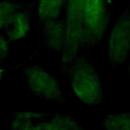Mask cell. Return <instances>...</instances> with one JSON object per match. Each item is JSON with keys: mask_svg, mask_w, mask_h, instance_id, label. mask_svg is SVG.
<instances>
[{"mask_svg": "<svg viewBox=\"0 0 130 130\" xmlns=\"http://www.w3.org/2000/svg\"><path fill=\"white\" fill-rule=\"evenodd\" d=\"M9 41L2 35H1V62H2L9 56Z\"/></svg>", "mask_w": 130, "mask_h": 130, "instance_id": "ba28073f", "label": "cell"}, {"mask_svg": "<svg viewBox=\"0 0 130 130\" xmlns=\"http://www.w3.org/2000/svg\"><path fill=\"white\" fill-rule=\"evenodd\" d=\"M100 125L106 129L130 130V112L108 115L100 120Z\"/></svg>", "mask_w": 130, "mask_h": 130, "instance_id": "52a82bcc", "label": "cell"}, {"mask_svg": "<svg viewBox=\"0 0 130 130\" xmlns=\"http://www.w3.org/2000/svg\"><path fill=\"white\" fill-rule=\"evenodd\" d=\"M107 54L113 67L123 64L130 54V6L117 18L107 39Z\"/></svg>", "mask_w": 130, "mask_h": 130, "instance_id": "3957f363", "label": "cell"}, {"mask_svg": "<svg viewBox=\"0 0 130 130\" xmlns=\"http://www.w3.org/2000/svg\"><path fill=\"white\" fill-rule=\"evenodd\" d=\"M86 24L100 44L108 27L111 14L103 0H86L83 12Z\"/></svg>", "mask_w": 130, "mask_h": 130, "instance_id": "5b68a950", "label": "cell"}, {"mask_svg": "<svg viewBox=\"0 0 130 130\" xmlns=\"http://www.w3.org/2000/svg\"><path fill=\"white\" fill-rule=\"evenodd\" d=\"M1 30L5 33L9 43L27 36L30 26L28 18L23 14H17L1 19Z\"/></svg>", "mask_w": 130, "mask_h": 130, "instance_id": "8992f818", "label": "cell"}, {"mask_svg": "<svg viewBox=\"0 0 130 130\" xmlns=\"http://www.w3.org/2000/svg\"><path fill=\"white\" fill-rule=\"evenodd\" d=\"M126 74V77H127V80L128 82L130 83V59L129 60V63H128V65Z\"/></svg>", "mask_w": 130, "mask_h": 130, "instance_id": "9c48e42d", "label": "cell"}, {"mask_svg": "<svg viewBox=\"0 0 130 130\" xmlns=\"http://www.w3.org/2000/svg\"><path fill=\"white\" fill-rule=\"evenodd\" d=\"M10 129H84L68 114L12 112Z\"/></svg>", "mask_w": 130, "mask_h": 130, "instance_id": "7a4b0ae2", "label": "cell"}, {"mask_svg": "<svg viewBox=\"0 0 130 130\" xmlns=\"http://www.w3.org/2000/svg\"><path fill=\"white\" fill-rule=\"evenodd\" d=\"M21 72L32 94L60 104L66 103L58 81L45 69L33 64L24 67Z\"/></svg>", "mask_w": 130, "mask_h": 130, "instance_id": "277c9868", "label": "cell"}, {"mask_svg": "<svg viewBox=\"0 0 130 130\" xmlns=\"http://www.w3.org/2000/svg\"><path fill=\"white\" fill-rule=\"evenodd\" d=\"M59 73L68 79L74 93L83 103L97 106L101 103L103 91L101 80L88 56L77 57Z\"/></svg>", "mask_w": 130, "mask_h": 130, "instance_id": "6da1fadb", "label": "cell"}]
</instances>
